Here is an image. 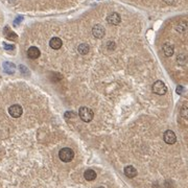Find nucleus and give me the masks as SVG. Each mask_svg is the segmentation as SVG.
<instances>
[{"label": "nucleus", "instance_id": "nucleus-1", "mask_svg": "<svg viewBox=\"0 0 188 188\" xmlns=\"http://www.w3.org/2000/svg\"><path fill=\"white\" fill-rule=\"evenodd\" d=\"M78 116L85 122H90L94 117L93 111L88 107H80L78 110Z\"/></svg>", "mask_w": 188, "mask_h": 188}, {"label": "nucleus", "instance_id": "nucleus-2", "mask_svg": "<svg viewBox=\"0 0 188 188\" xmlns=\"http://www.w3.org/2000/svg\"><path fill=\"white\" fill-rule=\"evenodd\" d=\"M59 158L61 159V161L65 163L70 162L74 158V152L70 147H64V149H62L59 152Z\"/></svg>", "mask_w": 188, "mask_h": 188}, {"label": "nucleus", "instance_id": "nucleus-3", "mask_svg": "<svg viewBox=\"0 0 188 188\" xmlns=\"http://www.w3.org/2000/svg\"><path fill=\"white\" fill-rule=\"evenodd\" d=\"M153 92L158 95H164L167 92V88L162 80H157L153 84Z\"/></svg>", "mask_w": 188, "mask_h": 188}, {"label": "nucleus", "instance_id": "nucleus-4", "mask_svg": "<svg viewBox=\"0 0 188 188\" xmlns=\"http://www.w3.org/2000/svg\"><path fill=\"white\" fill-rule=\"evenodd\" d=\"M8 113H10V115L12 117L19 118L22 115V113H23V109H22V107L20 105H13V106H11L8 108Z\"/></svg>", "mask_w": 188, "mask_h": 188}, {"label": "nucleus", "instance_id": "nucleus-5", "mask_svg": "<svg viewBox=\"0 0 188 188\" xmlns=\"http://www.w3.org/2000/svg\"><path fill=\"white\" fill-rule=\"evenodd\" d=\"M105 33H106V30H105V27L100 24H96L94 25V27L92 28V35L96 39H102V38L105 37Z\"/></svg>", "mask_w": 188, "mask_h": 188}, {"label": "nucleus", "instance_id": "nucleus-6", "mask_svg": "<svg viewBox=\"0 0 188 188\" xmlns=\"http://www.w3.org/2000/svg\"><path fill=\"white\" fill-rule=\"evenodd\" d=\"M163 139H164L167 144H174L177 141V136L171 130H167L164 133V135H163Z\"/></svg>", "mask_w": 188, "mask_h": 188}, {"label": "nucleus", "instance_id": "nucleus-7", "mask_svg": "<svg viewBox=\"0 0 188 188\" xmlns=\"http://www.w3.org/2000/svg\"><path fill=\"white\" fill-rule=\"evenodd\" d=\"M107 21L111 25H118L121 22V18H120L119 14H117V13H111L107 17Z\"/></svg>", "mask_w": 188, "mask_h": 188}, {"label": "nucleus", "instance_id": "nucleus-8", "mask_svg": "<svg viewBox=\"0 0 188 188\" xmlns=\"http://www.w3.org/2000/svg\"><path fill=\"white\" fill-rule=\"evenodd\" d=\"M40 55H41V52H40V49L38 48V47L36 46H31L28 48L27 50V57L30 58L31 60H36L38 59V58L40 57Z\"/></svg>", "mask_w": 188, "mask_h": 188}, {"label": "nucleus", "instance_id": "nucleus-9", "mask_svg": "<svg viewBox=\"0 0 188 188\" xmlns=\"http://www.w3.org/2000/svg\"><path fill=\"white\" fill-rule=\"evenodd\" d=\"M124 174L127 177V178H130V179H133V178H135L136 176H137V169L135 168L134 166H132V165H127V166H125L124 167Z\"/></svg>", "mask_w": 188, "mask_h": 188}, {"label": "nucleus", "instance_id": "nucleus-10", "mask_svg": "<svg viewBox=\"0 0 188 188\" xmlns=\"http://www.w3.org/2000/svg\"><path fill=\"white\" fill-rule=\"evenodd\" d=\"M62 45H63L62 40L60 39V38H58V37L52 38V39L49 41V46H50L52 49H55V50H58V49L61 48Z\"/></svg>", "mask_w": 188, "mask_h": 188}, {"label": "nucleus", "instance_id": "nucleus-11", "mask_svg": "<svg viewBox=\"0 0 188 188\" xmlns=\"http://www.w3.org/2000/svg\"><path fill=\"white\" fill-rule=\"evenodd\" d=\"M162 49H163V52H164V55H166V57H171V55H174V46H172L171 44L165 43L164 45H163Z\"/></svg>", "mask_w": 188, "mask_h": 188}, {"label": "nucleus", "instance_id": "nucleus-12", "mask_svg": "<svg viewBox=\"0 0 188 188\" xmlns=\"http://www.w3.org/2000/svg\"><path fill=\"white\" fill-rule=\"evenodd\" d=\"M84 178L86 179L87 181H93L96 179V172L93 171V169H87L86 171L84 172Z\"/></svg>", "mask_w": 188, "mask_h": 188}, {"label": "nucleus", "instance_id": "nucleus-13", "mask_svg": "<svg viewBox=\"0 0 188 188\" xmlns=\"http://www.w3.org/2000/svg\"><path fill=\"white\" fill-rule=\"evenodd\" d=\"M77 50H78V52H80V55H87V53L89 52V50H90V48H89L88 44L82 43V44H80V45H78Z\"/></svg>", "mask_w": 188, "mask_h": 188}, {"label": "nucleus", "instance_id": "nucleus-14", "mask_svg": "<svg viewBox=\"0 0 188 188\" xmlns=\"http://www.w3.org/2000/svg\"><path fill=\"white\" fill-rule=\"evenodd\" d=\"M3 67H4V71L8 73H14L15 71V65L13 64V63H10V62H6L3 64Z\"/></svg>", "mask_w": 188, "mask_h": 188}, {"label": "nucleus", "instance_id": "nucleus-15", "mask_svg": "<svg viewBox=\"0 0 188 188\" xmlns=\"http://www.w3.org/2000/svg\"><path fill=\"white\" fill-rule=\"evenodd\" d=\"M177 62H178L179 65H186L188 62V57L185 53H181L177 58Z\"/></svg>", "mask_w": 188, "mask_h": 188}, {"label": "nucleus", "instance_id": "nucleus-16", "mask_svg": "<svg viewBox=\"0 0 188 188\" xmlns=\"http://www.w3.org/2000/svg\"><path fill=\"white\" fill-rule=\"evenodd\" d=\"M4 35H5V37L8 38V40H16V39H17V35H16L15 33H13V31H11L10 30H8V26L4 28Z\"/></svg>", "mask_w": 188, "mask_h": 188}, {"label": "nucleus", "instance_id": "nucleus-17", "mask_svg": "<svg viewBox=\"0 0 188 188\" xmlns=\"http://www.w3.org/2000/svg\"><path fill=\"white\" fill-rule=\"evenodd\" d=\"M186 30H187V24L185 22H180L178 24V26H177V30L180 31V33H183V31H185Z\"/></svg>", "mask_w": 188, "mask_h": 188}, {"label": "nucleus", "instance_id": "nucleus-18", "mask_svg": "<svg viewBox=\"0 0 188 188\" xmlns=\"http://www.w3.org/2000/svg\"><path fill=\"white\" fill-rule=\"evenodd\" d=\"M181 115L185 118H188V107L187 106L182 107V109H181Z\"/></svg>", "mask_w": 188, "mask_h": 188}, {"label": "nucleus", "instance_id": "nucleus-19", "mask_svg": "<svg viewBox=\"0 0 188 188\" xmlns=\"http://www.w3.org/2000/svg\"><path fill=\"white\" fill-rule=\"evenodd\" d=\"M183 92V87L182 86H178V88H177V93L178 94H182Z\"/></svg>", "mask_w": 188, "mask_h": 188}, {"label": "nucleus", "instance_id": "nucleus-20", "mask_svg": "<svg viewBox=\"0 0 188 188\" xmlns=\"http://www.w3.org/2000/svg\"><path fill=\"white\" fill-rule=\"evenodd\" d=\"M4 48L8 49V50H12V49H14V46H13V45H8V44H4Z\"/></svg>", "mask_w": 188, "mask_h": 188}, {"label": "nucleus", "instance_id": "nucleus-21", "mask_svg": "<svg viewBox=\"0 0 188 188\" xmlns=\"http://www.w3.org/2000/svg\"><path fill=\"white\" fill-rule=\"evenodd\" d=\"M98 188H105V187H98Z\"/></svg>", "mask_w": 188, "mask_h": 188}]
</instances>
